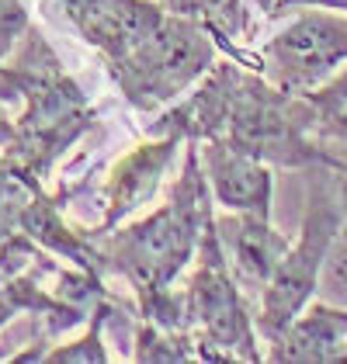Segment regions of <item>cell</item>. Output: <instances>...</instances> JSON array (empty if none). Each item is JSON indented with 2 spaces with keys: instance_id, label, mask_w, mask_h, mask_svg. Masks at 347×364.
<instances>
[{
  "instance_id": "7",
  "label": "cell",
  "mask_w": 347,
  "mask_h": 364,
  "mask_svg": "<svg viewBox=\"0 0 347 364\" xmlns=\"http://www.w3.org/2000/svg\"><path fill=\"white\" fill-rule=\"evenodd\" d=\"M347 309L313 306L306 316L292 319V326L274 340V361H337L347 358Z\"/></svg>"
},
{
  "instance_id": "1",
  "label": "cell",
  "mask_w": 347,
  "mask_h": 364,
  "mask_svg": "<svg viewBox=\"0 0 347 364\" xmlns=\"http://www.w3.org/2000/svg\"><path fill=\"white\" fill-rule=\"evenodd\" d=\"M341 219H344V205L333 198L330 184H316L299 243L282 257L278 271L267 281V295H264V309H260V330L271 343L289 330L299 309L309 302L319 271L326 264V253L333 247V236L341 232Z\"/></svg>"
},
{
  "instance_id": "13",
  "label": "cell",
  "mask_w": 347,
  "mask_h": 364,
  "mask_svg": "<svg viewBox=\"0 0 347 364\" xmlns=\"http://www.w3.org/2000/svg\"><path fill=\"white\" fill-rule=\"evenodd\" d=\"M260 7H264V11H267V7H271V0H257Z\"/></svg>"
},
{
  "instance_id": "3",
  "label": "cell",
  "mask_w": 347,
  "mask_h": 364,
  "mask_svg": "<svg viewBox=\"0 0 347 364\" xmlns=\"http://www.w3.org/2000/svg\"><path fill=\"white\" fill-rule=\"evenodd\" d=\"M264 56L282 90L306 94L347 59V21L333 14H306L271 38Z\"/></svg>"
},
{
  "instance_id": "10",
  "label": "cell",
  "mask_w": 347,
  "mask_h": 364,
  "mask_svg": "<svg viewBox=\"0 0 347 364\" xmlns=\"http://www.w3.org/2000/svg\"><path fill=\"white\" fill-rule=\"evenodd\" d=\"M177 14H198L215 35H236L243 28L240 0H167Z\"/></svg>"
},
{
  "instance_id": "5",
  "label": "cell",
  "mask_w": 347,
  "mask_h": 364,
  "mask_svg": "<svg viewBox=\"0 0 347 364\" xmlns=\"http://www.w3.org/2000/svg\"><path fill=\"white\" fill-rule=\"evenodd\" d=\"M66 7L87 42L105 49L115 63L139 49L164 25V14L143 0H66Z\"/></svg>"
},
{
  "instance_id": "6",
  "label": "cell",
  "mask_w": 347,
  "mask_h": 364,
  "mask_svg": "<svg viewBox=\"0 0 347 364\" xmlns=\"http://www.w3.org/2000/svg\"><path fill=\"white\" fill-rule=\"evenodd\" d=\"M208 173H212L215 195H219V201L226 208L267 215V205H271V173L264 170L260 156L243 153L230 139L212 142L208 146Z\"/></svg>"
},
{
  "instance_id": "9",
  "label": "cell",
  "mask_w": 347,
  "mask_h": 364,
  "mask_svg": "<svg viewBox=\"0 0 347 364\" xmlns=\"http://www.w3.org/2000/svg\"><path fill=\"white\" fill-rule=\"evenodd\" d=\"M174 142H177V136L167 142H160V146H143L136 156H129V160L122 164V170H118V177H115V191H112V212H108L112 219L125 215V212L136 208L143 198H149V191L156 188V173L171 160Z\"/></svg>"
},
{
  "instance_id": "12",
  "label": "cell",
  "mask_w": 347,
  "mask_h": 364,
  "mask_svg": "<svg viewBox=\"0 0 347 364\" xmlns=\"http://www.w3.org/2000/svg\"><path fill=\"white\" fill-rule=\"evenodd\" d=\"M25 25V14H21V7L14 4V0H0V53L7 49V42H11V35Z\"/></svg>"
},
{
  "instance_id": "8",
  "label": "cell",
  "mask_w": 347,
  "mask_h": 364,
  "mask_svg": "<svg viewBox=\"0 0 347 364\" xmlns=\"http://www.w3.org/2000/svg\"><path fill=\"white\" fill-rule=\"evenodd\" d=\"M223 229H226L223 236L233 250L236 271L254 284H267L271 274L278 271L282 257L289 253L285 236H278L267 225V215H257V212H240V219L223 223Z\"/></svg>"
},
{
  "instance_id": "4",
  "label": "cell",
  "mask_w": 347,
  "mask_h": 364,
  "mask_svg": "<svg viewBox=\"0 0 347 364\" xmlns=\"http://www.w3.org/2000/svg\"><path fill=\"white\" fill-rule=\"evenodd\" d=\"M188 316L202 323L212 343L219 347H240L243 358H257L254 350V336H250V323L247 312L240 306V295L233 288L226 260L219 253V236L212 223L205 219V250H202V271L188 291Z\"/></svg>"
},
{
  "instance_id": "11",
  "label": "cell",
  "mask_w": 347,
  "mask_h": 364,
  "mask_svg": "<svg viewBox=\"0 0 347 364\" xmlns=\"http://www.w3.org/2000/svg\"><path fill=\"white\" fill-rule=\"evenodd\" d=\"M316 108V125L319 132L341 136L347 139V73L341 80H333L330 87H323L316 94H306Z\"/></svg>"
},
{
  "instance_id": "2",
  "label": "cell",
  "mask_w": 347,
  "mask_h": 364,
  "mask_svg": "<svg viewBox=\"0 0 347 364\" xmlns=\"http://www.w3.org/2000/svg\"><path fill=\"white\" fill-rule=\"evenodd\" d=\"M212 63V46L205 31L191 21L164 18V25L146 38L139 49H132L125 59L115 63L118 84L125 94L149 108L153 101L174 97L188 80H195Z\"/></svg>"
}]
</instances>
